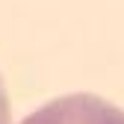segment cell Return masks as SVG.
I'll use <instances>...</instances> for the list:
<instances>
[{"label": "cell", "instance_id": "obj_1", "mask_svg": "<svg viewBox=\"0 0 124 124\" xmlns=\"http://www.w3.org/2000/svg\"><path fill=\"white\" fill-rule=\"evenodd\" d=\"M21 124H124V112L98 95L77 92L44 103Z\"/></svg>", "mask_w": 124, "mask_h": 124}, {"label": "cell", "instance_id": "obj_2", "mask_svg": "<svg viewBox=\"0 0 124 124\" xmlns=\"http://www.w3.org/2000/svg\"><path fill=\"white\" fill-rule=\"evenodd\" d=\"M0 124H9V98L3 89V77H0Z\"/></svg>", "mask_w": 124, "mask_h": 124}]
</instances>
